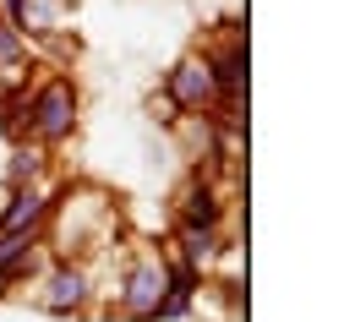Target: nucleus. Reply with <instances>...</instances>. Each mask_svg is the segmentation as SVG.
<instances>
[{
    "instance_id": "obj_1",
    "label": "nucleus",
    "mask_w": 355,
    "mask_h": 322,
    "mask_svg": "<svg viewBox=\"0 0 355 322\" xmlns=\"http://www.w3.org/2000/svg\"><path fill=\"white\" fill-rule=\"evenodd\" d=\"M71 132H77V88H71V77H49L33 88V104H28V142L55 147Z\"/></svg>"
},
{
    "instance_id": "obj_2",
    "label": "nucleus",
    "mask_w": 355,
    "mask_h": 322,
    "mask_svg": "<svg viewBox=\"0 0 355 322\" xmlns=\"http://www.w3.org/2000/svg\"><path fill=\"white\" fill-rule=\"evenodd\" d=\"M164 295H170V262L159 251H142L126 268V278H121L115 306H121V317H132V322H153L159 306H164Z\"/></svg>"
},
{
    "instance_id": "obj_3",
    "label": "nucleus",
    "mask_w": 355,
    "mask_h": 322,
    "mask_svg": "<svg viewBox=\"0 0 355 322\" xmlns=\"http://www.w3.org/2000/svg\"><path fill=\"white\" fill-rule=\"evenodd\" d=\"M164 104L180 109L186 120H191V115H208V109L219 104V88H214L202 55H186L180 66H170V77H164ZM180 115H175V120H180Z\"/></svg>"
},
{
    "instance_id": "obj_4",
    "label": "nucleus",
    "mask_w": 355,
    "mask_h": 322,
    "mask_svg": "<svg viewBox=\"0 0 355 322\" xmlns=\"http://www.w3.org/2000/svg\"><path fill=\"white\" fill-rule=\"evenodd\" d=\"M88 295H93V278L83 262H49L39 274V306L49 317H77L88 312Z\"/></svg>"
},
{
    "instance_id": "obj_5",
    "label": "nucleus",
    "mask_w": 355,
    "mask_h": 322,
    "mask_svg": "<svg viewBox=\"0 0 355 322\" xmlns=\"http://www.w3.org/2000/svg\"><path fill=\"white\" fill-rule=\"evenodd\" d=\"M49 197L44 186H11L0 202V235H39L49 224Z\"/></svg>"
},
{
    "instance_id": "obj_6",
    "label": "nucleus",
    "mask_w": 355,
    "mask_h": 322,
    "mask_svg": "<svg viewBox=\"0 0 355 322\" xmlns=\"http://www.w3.org/2000/svg\"><path fill=\"white\" fill-rule=\"evenodd\" d=\"M202 66H208V77H214V88H219V104H235V98L246 93V44H241V39L208 49Z\"/></svg>"
},
{
    "instance_id": "obj_7",
    "label": "nucleus",
    "mask_w": 355,
    "mask_h": 322,
    "mask_svg": "<svg viewBox=\"0 0 355 322\" xmlns=\"http://www.w3.org/2000/svg\"><path fill=\"white\" fill-rule=\"evenodd\" d=\"M175 213H180V224H208V230H219V219H224L219 186L208 181V175H191V181L175 191Z\"/></svg>"
},
{
    "instance_id": "obj_8",
    "label": "nucleus",
    "mask_w": 355,
    "mask_h": 322,
    "mask_svg": "<svg viewBox=\"0 0 355 322\" xmlns=\"http://www.w3.org/2000/svg\"><path fill=\"white\" fill-rule=\"evenodd\" d=\"M175 246H180V262L197 268V274L224 257V235L208 230V224H175Z\"/></svg>"
},
{
    "instance_id": "obj_9",
    "label": "nucleus",
    "mask_w": 355,
    "mask_h": 322,
    "mask_svg": "<svg viewBox=\"0 0 355 322\" xmlns=\"http://www.w3.org/2000/svg\"><path fill=\"white\" fill-rule=\"evenodd\" d=\"M49 170V147H39V142H11V153H6V164H0V181L6 186H39Z\"/></svg>"
},
{
    "instance_id": "obj_10",
    "label": "nucleus",
    "mask_w": 355,
    "mask_h": 322,
    "mask_svg": "<svg viewBox=\"0 0 355 322\" xmlns=\"http://www.w3.org/2000/svg\"><path fill=\"white\" fill-rule=\"evenodd\" d=\"M39 235H0V284H22L39 274Z\"/></svg>"
},
{
    "instance_id": "obj_11",
    "label": "nucleus",
    "mask_w": 355,
    "mask_h": 322,
    "mask_svg": "<svg viewBox=\"0 0 355 322\" xmlns=\"http://www.w3.org/2000/svg\"><path fill=\"white\" fill-rule=\"evenodd\" d=\"M22 71H28V33L0 22V88H22Z\"/></svg>"
},
{
    "instance_id": "obj_12",
    "label": "nucleus",
    "mask_w": 355,
    "mask_h": 322,
    "mask_svg": "<svg viewBox=\"0 0 355 322\" xmlns=\"http://www.w3.org/2000/svg\"><path fill=\"white\" fill-rule=\"evenodd\" d=\"M0 164H6V153H0Z\"/></svg>"
}]
</instances>
